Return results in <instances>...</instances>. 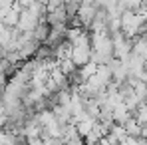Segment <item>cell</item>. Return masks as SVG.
Wrapping results in <instances>:
<instances>
[{"label":"cell","instance_id":"4","mask_svg":"<svg viewBox=\"0 0 147 145\" xmlns=\"http://www.w3.org/2000/svg\"><path fill=\"white\" fill-rule=\"evenodd\" d=\"M141 137L147 139V125H143V129H141Z\"/></svg>","mask_w":147,"mask_h":145},{"label":"cell","instance_id":"2","mask_svg":"<svg viewBox=\"0 0 147 145\" xmlns=\"http://www.w3.org/2000/svg\"><path fill=\"white\" fill-rule=\"evenodd\" d=\"M48 36H50V26L46 24V22H40V24L36 26V30L32 32V40H36L40 46H42V44H46Z\"/></svg>","mask_w":147,"mask_h":145},{"label":"cell","instance_id":"1","mask_svg":"<svg viewBox=\"0 0 147 145\" xmlns=\"http://www.w3.org/2000/svg\"><path fill=\"white\" fill-rule=\"evenodd\" d=\"M111 117H113V125H121V127H123V125H125L129 119H133L131 111H129V109H127L123 103H121V105H117V107L113 109V115H111Z\"/></svg>","mask_w":147,"mask_h":145},{"label":"cell","instance_id":"3","mask_svg":"<svg viewBox=\"0 0 147 145\" xmlns=\"http://www.w3.org/2000/svg\"><path fill=\"white\" fill-rule=\"evenodd\" d=\"M123 129H125V133H127L129 137H141V129H143V127H141L135 119H129L125 125H123Z\"/></svg>","mask_w":147,"mask_h":145}]
</instances>
